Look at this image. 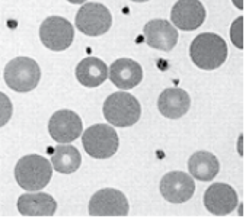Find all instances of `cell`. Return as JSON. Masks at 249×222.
<instances>
[{
	"label": "cell",
	"mask_w": 249,
	"mask_h": 222,
	"mask_svg": "<svg viewBox=\"0 0 249 222\" xmlns=\"http://www.w3.org/2000/svg\"><path fill=\"white\" fill-rule=\"evenodd\" d=\"M190 57L198 68L206 71L216 70L228 58L226 41L213 32L200 33L190 45Z\"/></svg>",
	"instance_id": "obj_1"
},
{
	"label": "cell",
	"mask_w": 249,
	"mask_h": 222,
	"mask_svg": "<svg viewBox=\"0 0 249 222\" xmlns=\"http://www.w3.org/2000/svg\"><path fill=\"white\" fill-rule=\"evenodd\" d=\"M39 38L45 48L57 52L64 51L73 44L74 28L61 16H50L39 26Z\"/></svg>",
	"instance_id": "obj_7"
},
{
	"label": "cell",
	"mask_w": 249,
	"mask_h": 222,
	"mask_svg": "<svg viewBox=\"0 0 249 222\" xmlns=\"http://www.w3.org/2000/svg\"><path fill=\"white\" fill-rule=\"evenodd\" d=\"M232 1H233V4H235L238 9H241V10L244 9V0H232Z\"/></svg>",
	"instance_id": "obj_22"
},
{
	"label": "cell",
	"mask_w": 249,
	"mask_h": 222,
	"mask_svg": "<svg viewBox=\"0 0 249 222\" xmlns=\"http://www.w3.org/2000/svg\"><path fill=\"white\" fill-rule=\"evenodd\" d=\"M16 205L19 214L25 217H53L57 211L55 199L42 192L22 195Z\"/></svg>",
	"instance_id": "obj_16"
},
{
	"label": "cell",
	"mask_w": 249,
	"mask_h": 222,
	"mask_svg": "<svg viewBox=\"0 0 249 222\" xmlns=\"http://www.w3.org/2000/svg\"><path fill=\"white\" fill-rule=\"evenodd\" d=\"M112 15L105 4L85 3L76 13V26L86 36H101L109 31Z\"/></svg>",
	"instance_id": "obj_6"
},
{
	"label": "cell",
	"mask_w": 249,
	"mask_h": 222,
	"mask_svg": "<svg viewBox=\"0 0 249 222\" xmlns=\"http://www.w3.org/2000/svg\"><path fill=\"white\" fill-rule=\"evenodd\" d=\"M160 193L171 204H184L190 201L196 192L193 177L184 172H169L160 180Z\"/></svg>",
	"instance_id": "obj_11"
},
{
	"label": "cell",
	"mask_w": 249,
	"mask_h": 222,
	"mask_svg": "<svg viewBox=\"0 0 249 222\" xmlns=\"http://www.w3.org/2000/svg\"><path fill=\"white\" fill-rule=\"evenodd\" d=\"M51 176V163L45 157L38 154L23 156L15 166V180L22 189L28 192L44 189L50 183Z\"/></svg>",
	"instance_id": "obj_2"
},
{
	"label": "cell",
	"mask_w": 249,
	"mask_h": 222,
	"mask_svg": "<svg viewBox=\"0 0 249 222\" xmlns=\"http://www.w3.org/2000/svg\"><path fill=\"white\" fill-rule=\"evenodd\" d=\"M102 113L111 125L125 128L134 125L140 119L142 106L133 95L115 92L105 99Z\"/></svg>",
	"instance_id": "obj_3"
},
{
	"label": "cell",
	"mask_w": 249,
	"mask_h": 222,
	"mask_svg": "<svg viewBox=\"0 0 249 222\" xmlns=\"http://www.w3.org/2000/svg\"><path fill=\"white\" fill-rule=\"evenodd\" d=\"M171 20L175 28L194 31L206 20V7L200 0H178L171 10Z\"/></svg>",
	"instance_id": "obj_12"
},
{
	"label": "cell",
	"mask_w": 249,
	"mask_h": 222,
	"mask_svg": "<svg viewBox=\"0 0 249 222\" xmlns=\"http://www.w3.org/2000/svg\"><path fill=\"white\" fill-rule=\"evenodd\" d=\"M131 1H136V3H144V1H149V0H131Z\"/></svg>",
	"instance_id": "obj_24"
},
{
	"label": "cell",
	"mask_w": 249,
	"mask_h": 222,
	"mask_svg": "<svg viewBox=\"0 0 249 222\" xmlns=\"http://www.w3.org/2000/svg\"><path fill=\"white\" fill-rule=\"evenodd\" d=\"M67 1H70V3H73V4H82V3H85L86 0H67Z\"/></svg>",
	"instance_id": "obj_23"
},
{
	"label": "cell",
	"mask_w": 249,
	"mask_h": 222,
	"mask_svg": "<svg viewBox=\"0 0 249 222\" xmlns=\"http://www.w3.org/2000/svg\"><path fill=\"white\" fill-rule=\"evenodd\" d=\"M144 39L149 47L160 51H172L178 42L177 28L165 19H152L144 25Z\"/></svg>",
	"instance_id": "obj_13"
},
{
	"label": "cell",
	"mask_w": 249,
	"mask_h": 222,
	"mask_svg": "<svg viewBox=\"0 0 249 222\" xmlns=\"http://www.w3.org/2000/svg\"><path fill=\"white\" fill-rule=\"evenodd\" d=\"M82 156L73 145H58L51 154V166L63 174H70L79 170Z\"/></svg>",
	"instance_id": "obj_19"
},
{
	"label": "cell",
	"mask_w": 249,
	"mask_h": 222,
	"mask_svg": "<svg viewBox=\"0 0 249 222\" xmlns=\"http://www.w3.org/2000/svg\"><path fill=\"white\" fill-rule=\"evenodd\" d=\"M190 176L200 182L213 180L220 170V163L217 157L209 151H197L188 159Z\"/></svg>",
	"instance_id": "obj_18"
},
{
	"label": "cell",
	"mask_w": 249,
	"mask_h": 222,
	"mask_svg": "<svg viewBox=\"0 0 249 222\" xmlns=\"http://www.w3.org/2000/svg\"><path fill=\"white\" fill-rule=\"evenodd\" d=\"M239 204L236 190L226 183H213L204 192V206L206 209L217 217H225L232 214Z\"/></svg>",
	"instance_id": "obj_10"
},
{
	"label": "cell",
	"mask_w": 249,
	"mask_h": 222,
	"mask_svg": "<svg viewBox=\"0 0 249 222\" xmlns=\"http://www.w3.org/2000/svg\"><path fill=\"white\" fill-rule=\"evenodd\" d=\"M3 77L9 89L25 93L38 86L41 70L35 60L29 57H16L6 64Z\"/></svg>",
	"instance_id": "obj_4"
},
{
	"label": "cell",
	"mask_w": 249,
	"mask_h": 222,
	"mask_svg": "<svg viewBox=\"0 0 249 222\" xmlns=\"http://www.w3.org/2000/svg\"><path fill=\"white\" fill-rule=\"evenodd\" d=\"M88 211L92 217H125L128 215L130 205L123 192L105 188L93 193Z\"/></svg>",
	"instance_id": "obj_8"
},
{
	"label": "cell",
	"mask_w": 249,
	"mask_h": 222,
	"mask_svg": "<svg viewBox=\"0 0 249 222\" xmlns=\"http://www.w3.org/2000/svg\"><path fill=\"white\" fill-rule=\"evenodd\" d=\"M82 129L83 122L80 116L70 109L57 111L48 121V134L57 143L67 144L77 140L82 135Z\"/></svg>",
	"instance_id": "obj_9"
},
{
	"label": "cell",
	"mask_w": 249,
	"mask_h": 222,
	"mask_svg": "<svg viewBox=\"0 0 249 222\" xmlns=\"http://www.w3.org/2000/svg\"><path fill=\"white\" fill-rule=\"evenodd\" d=\"M108 77L107 64L96 57L83 58L76 67V79L85 87H98Z\"/></svg>",
	"instance_id": "obj_17"
},
{
	"label": "cell",
	"mask_w": 249,
	"mask_h": 222,
	"mask_svg": "<svg viewBox=\"0 0 249 222\" xmlns=\"http://www.w3.org/2000/svg\"><path fill=\"white\" fill-rule=\"evenodd\" d=\"M191 106L190 95L179 87L165 89L158 99L159 112L168 119H179L182 118Z\"/></svg>",
	"instance_id": "obj_15"
},
{
	"label": "cell",
	"mask_w": 249,
	"mask_h": 222,
	"mask_svg": "<svg viewBox=\"0 0 249 222\" xmlns=\"http://www.w3.org/2000/svg\"><path fill=\"white\" fill-rule=\"evenodd\" d=\"M82 144L85 151L98 160H105L112 157L120 147V140L117 131L105 124L90 125L82 134Z\"/></svg>",
	"instance_id": "obj_5"
},
{
	"label": "cell",
	"mask_w": 249,
	"mask_h": 222,
	"mask_svg": "<svg viewBox=\"0 0 249 222\" xmlns=\"http://www.w3.org/2000/svg\"><path fill=\"white\" fill-rule=\"evenodd\" d=\"M12 113H13V106L10 99L3 92H0V128L10 121Z\"/></svg>",
	"instance_id": "obj_21"
},
{
	"label": "cell",
	"mask_w": 249,
	"mask_h": 222,
	"mask_svg": "<svg viewBox=\"0 0 249 222\" xmlns=\"http://www.w3.org/2000/svg\"><path fill=\"white\" fill-rule=\"evenodd\" d=\"M108 76L114 86L121 90H130L142 83L143 68L131 58H118L108 68Z\"/></svg>",
	"instance_id": "obj_14"
},
{
	"label": "cell",
	"mask_w": 249,
	"mask_h": 222,
	"mask_svg": "<svg viewBox=\"0 0 249 222\" xmlns=\"http://www.w3.org/2000/svg\"><path fill=\"white\" fill-rule=\"evenodd\" d=\"M231 39L239 49L244 48V17L239 16L231 26Z\"/></svg>",
	"instance_id": "obj_20"
}]
</instances>
